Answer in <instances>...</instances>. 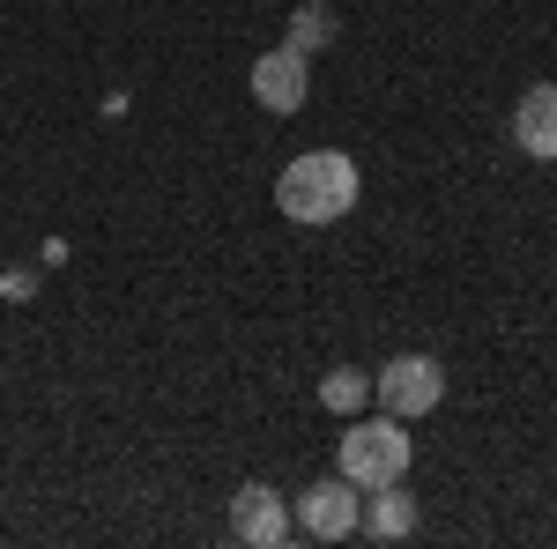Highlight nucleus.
Masks as SVG:
<instances>
[{
	"mask_svg": "<svg viewBox=\"0 0 557 549\" xmlns=\"http://www.w3.org/2000/svg\"><path fill=\"white\" fill-rule=\"evenodd\" d=\"M0 297H8V304H30V297H38V275H30V267H8V275H0Z\"/></svg>",
	"mask_w": 557,
	"mask_h": 549,
	"instance_id": "9b49d317",
	"label": "nucleus"
},
{
	"mask_svg": "<svg viewBox=\"0 0 557 549\" xmlns=\"http://www.w3.org/2000/svg\"><path fill=\"white\" fill-rule=\"evenodd\" d=\"M513 149H520V157H535V164H557V83L520 89V104H513Z\"/></svg>",
	"mask_w": 557,
	"mask_h": 549,
	"instance_id": "0eeeda50",
	"label": "nucleus"
},
{
	"mask_svg": "<svg viewBox=\"0 0 557 549\" xmlns=\"http://www.w3.org/2000/svg\"><path fill=\"white\" fill-rule=\"evenodd\" d=\"M246 89H253L260 112L290 120V112H305V97H312V60H305V52H290V45H275V52H260V60H253Z\"/></svg>",
	"mask_w": 557,
	"mask_h": 549,
	"instance_id": "423d86ee",
	"label": "nucleus"
},
{
	"mask_svg": "<svg viewBox=\"0 0 557 549\" xmlns=\"http://www.w3.org/2000/svg\"><path fill=\"white\" fill-rule=\"evenodd\" d=\"M335 30H343V23H335V8H327V0H298V8H290V52H305V60H312V52H327V45H335Z\"/></svg>",
	"mask_w": 557,
	"mask_h": 549,
	"instance_id": "1a4fd4ad",
	"label": "nucleus"
},
{
	"mask_svg": "<svg viewBox=\"0 0 557 549\" xmlns=\"http://www.w3.org/2000/svg\"><path fill=\"white\" fill-rule=\"evenodd\" d=\"M231 535L246 549H283L298 535V520H290V498L275 490V483H238V498H231Z\"/></svg>",
	"mask_w": 557,
	"mask_h": 549,
	"instance_id": "39448f33",
	"label": "nucleus"
},
{
	"mask_svg": "<svg viewBox=\"0 0 557 549\" xmlns=\"http://www.w3.org/2000/svg\"><path fill=\"white\" fill-rule=\"evenodd\" d=\"M409 461H417V438H409V423L401 416H349L343 431V475L357 483V490H380V483H401L409 475Z\"/></svg>",
	"mask_w": 557,
	"mask_h": 549,
	"instance_id": "f03ea898",
	"label": "nucleus"
},
{
	"mask_svg": "<svg viewBox=\"0 0 557 549\" xmlns=\"http://www.w3.org/2000/svg\"><path fill=\"white\" fill-rule=\"evenodd\" d=\"M357 194H364V171L343 149H305V157H290V164L275 171V209L290 215V223H312V230L343 223L357 209Z\"/></svg>",
	"mask_w": 557,
	"mask_h": 549,
	"instance_id": "f257e3e1",
	"label": "nucleus"
},
{
	"mask_svg": "<svg viewBox=\"0 0 557 549\" xmlns=\"http://www.w3.org/2000/svg\"><path fill=\"white\" fill-rule=\"evenodd\" d=\"M357 512H364V490L335 467V475H320L298 498L290 520H298V535H312V542H343V535H357Z\"/></svg>",
	"mask_w": 557,
	"mask_h": 549,
	"instance_id": "20e7f679",
	"label": "nucleus"
},
{
	"mask_svg": "<svg viewBox=\"0 0 557 549\" xmlns=\"http://www.w3.org/2000/svg\"><path fill=\"white\" fill-rule=\"evenodd\" d=\"M357 527H364L372 542H401V535H417V498H409L401 483H380V490H364Z\"/></svg>",
	"mask_w": 557,
	"mask_h": 549,
	"instance_id": "6e6552de",
	"label": "nucleus"
},
{
	"mask_svg": "<svg viewBox=\"0 0 557 549\" xmlns=\"http://www.w3.org/2000/svg\"><path fill=\"white\" fill-rule=\"evenodd\" d=\"M364 401H372V372H357V364H335L327 379H320V409L327 416H364Z\"/></svg>",
	"mask_w": 557,
	"mask_h": 549,
	"instance_id": "9d476101",
	"label": "nucleus"
},
{
	"mask_svg": "<svg viewBox=\"0 0 557 549\" xmlns=\"http://www.w3.org/2000/svg\"><path fill=\"white\" fill-rule=\"evenodd\" d=\"M372 401H380L386 416H401V423L431 416V409L446 401V364L424 357V349H409V357H394V364L372 372Z\"/></svg>",
	"mask_w": 557,
	"mask_h": 549,
	"instance_id": "7ed1b4c3",
	"label": "nucleus"
}]
</instances>
